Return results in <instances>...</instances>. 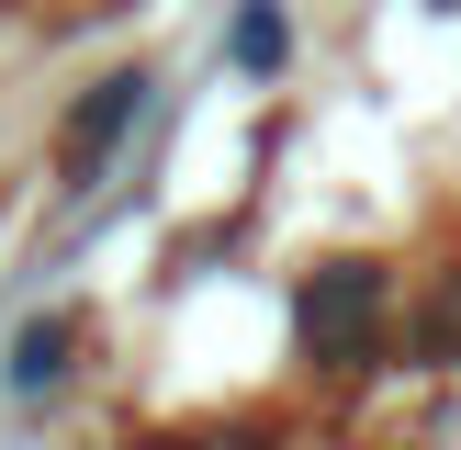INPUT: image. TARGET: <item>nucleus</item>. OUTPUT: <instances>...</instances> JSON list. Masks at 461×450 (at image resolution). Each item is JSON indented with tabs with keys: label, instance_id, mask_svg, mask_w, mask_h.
Instances as JSON below:
<instances>
[{
	"label": "nucleus",
	"instance_id": "obj_1",
	"mask_svg": "<svg viewBox=\"0 0 461 450\" xmlns=\"http://www.w3.org/2000/svg\"><path fill=\"white\" fill-rule=\"evenodd\" d=\"M372 304H383V282H372V270H327V282L304 292V338H315V349H360Z\"/></svg>",
	"mask_w": 461,
	"mask_h": 450
},
{
	"label": "nucleus",
	"instance_id": "obj_2",
	"mask_svg": "<svg viewBox=\"0 0 461 450\" xmlns=\"http://www.w3.org/2000/svg\"><path fill=\"white\" fill-rule=\"evenodd\" d=\"M135 90H147V79H102V102H90L79 124H68V158H79V169H90V158L113 147V124H124V112H135Z\"/></svg>",
	"mask_w": 461,
	"mask_h": 450
},
{
	"label": "nucleus",
	"instance_id": "obj_3",
	"mask_svg": "<svg viewBox=\"0 0 461 450\" xmlns=\"http://www.w3.org/2000/svg\"><path fill=\"white\" fill-rule=\"evenodd\" d=\"M57 349H68V327H23V360H12V372L45 382V372H57Z\"/></svg>",
	"mask_w": 461,
	"mask_h": 450
}]
</instances>
